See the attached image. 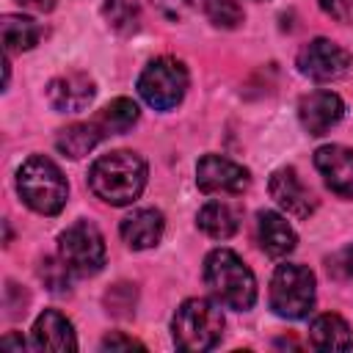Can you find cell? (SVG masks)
<instances>
[{"label":"cell","mask_w":353,"mask_h":353,"mask_svg":"<svg viewBox=\"0 0 353 353\" xmlns=\"http://www.w3.org/2000/svg\"><path fill=\"white\" fill-rule=\"evenodd\" d=\"M146 185V163L141 154L130 149H116L94 160L88 171V188L97 199L124 207L132 204Z\"/></svg>","instance_id":"6da1fadb"},{"label":"cell","mask_w":353,"mask_h":353,"mask_svg":"<svg viewBox=\"0 0 353 353\" xmlns=\"http://www.w3.org/2000/svg\"><path fill=\"white\" fill-rule=\"evenodd\" d=\"M204 284L226 309L245 312L256 301V279L251 268L229 248H215L204 259Z\"/></svg>","instance_id":"7a4b0ae2"},{"label":"cell","mask_w":353,"mask_h":353,"mask_svg":"<svg viewBox=\"0 0 353 353\" xmlns=\"http://www.w3.org/2000/svg\"><path fill=\"white\" fill-rule=\"evenodd\" d=\"M17 190H19L22 201L41 215H58L66 204V196H69L66 176L44 154H33L19 165Z\"/></svg>","instance_id":"3957f363"},{"label":"cell","mask_w":353,"mask_h":353,"mask_svg":"<svg viewBox=\"0 0 353 353\" xmlns=\"http://www.w3.org/2000/svg\"><path fill=\"white\" fill-rule=\"evenodd\" d=\"M171 331H174V342L179 350L201 353L221 342L223 314L207 298H188L171 320Z\"/></svg>","instance_id":"277c9868"},{"label":"cell","mask_w":353,"mask_h":353,"mask_svg":"<svg viewBox=\"0 0 353 353\" xmlns=\"http://www.w3.org/2000/svg\"><path fill=\"white\" fill-rule=\"evenodd\" d=\"M314 306V273L303 265H279L270 279V309L279 317L301 320Z\"/></svg>","instance_id":"5b68a950"},{"label":"cell","mask_w":353,"mask_h":353,"mask_svg":"<svg viewBox=\"0 0 353 353\" xmlns=\"http://www.w3.org/2000/svg\"><path fill=\"white\" fill-rule=\"evenodd\" d=\"M188 91V69L176 58H154L138 77V94L154 110H171Z\"/></svg>","instance_id":"8992f818"},{"label":"cell","mask_w":353,"mask_h":353,"mask_svg":"<svg viewBox=\"0 0 353 353\" xmlns=\"http://www.w3.org/2000/svg\"><path fill=\"white\" fill-rule=\"evenodd\" d=\"M58 254L74 276H94L105 265V240L88 221H77L58 234Z\"/></svg>","instance_id":"52a82bcc"},{"label":"cell","mask_w":353,"mask_h":353,"mask_svg":"<svg viewBox=\"0 0 353 353\" xmlns=\"http://www.w3.org/2000/svg\"><path fill=\"white\" fill-rule=\"evenodd\" d=\"M347 66L350 52L331 39H314L298 52V69L312 80H336L347 72Z\"/></svg>","instance_id":"ba28073f"},{"label":"cell","mask_w":353,"mask_h":353,"mask_svg":"<svg viewBox=\"0 0 353 353\" xmlns=\"http://www.w3.org/2000/svg\"><path fill=\"white\" fill-rule=\"evenodd\" d=\"M248 182V171L221 154H204L196 165V185L201 193H243Z\"/></svg>","instance_id":"9c48e42d"},{"label":"cell","mask_w":353,"mask_h":353,"mask_svg":"<svg viewBox=\"0 0 353 353\" xmlns=\"http://www.w3.org/2000/svg\"><path fill=\"white\" fill-rule=\"evenodd\" d=\"M268 190H270V199L292 218H309L317 207L312 190L301 182V176L295 174V168H279L273 171L270 182H268Z\"/></svg>","instance_id":"30bf717a"},{"label":"cell","mask_w":353,"mask_h":353,"mask_svg":"<svg viewBox=\"0 0 353 353\" xmlns=\"http://www.w3.org/2000/svg\"><path fill=\"white\" fill-rule=\"evenodd\" d=\"M345 116V102L334 91H312L298 102V119L309 135H325Z\"/></svg>","instance_id":"8fae6325"},{"label":"cell","mask_w":353,"mask_h":353,"mask_svg":"<svg viewBox=\"0 0 353 353\" xmlns=\"http://www.w3.org/2000/svg\"><path fill=\"white\" fill-rule=\"evenodd\" d=\"M314 165L323 174L331 193L342 199H353V149L328 143L314 152Z\"/></svg>","instance_id":"7c38bea8"},{"label":"cell","mask_w":353,"mask_h":353,"mask_svg":"<svg viewBox=\"0 0 353 353\" xmlns=\"http://www.w3.org/2000/svg\"><path fill=\"white\" fill-rule=\"evenodd\" d=\"M97 94V85L94 80L85 74V72H69V74H61L55 80H50L47 85V102L61 110V113H80L91 105Z\"/></svg>","instance_id":"4fadbf2b"},{"label":"cell","mask_w":353,"mask_h":353,"mask_svg":"<svg viewBox=\"0 0 353 353\" xmlns=\"http://www.w3.org/2000/svg\"><path fill=\"white\" fill-rule=\"evenodd\" d=\"M163 229H165V221H163V212L154 210V207H143V210H135L130 212L119 232H121V240L132 248V251H143V248H152L160 243L163 237Z\"/></svg>","instance_id":"5bb4252c"},{"label":"cell","mask_w":353,"mask_h":353,"mask_svg":"<svg viewBox=\"0 0 353 353\" xmlns=\"http://www.w3.org/2000/svg\"><path fill=\"white\" fill-rule=\"evenodd\" d=\"M33 347H39V350H55V353L77 350V339H74L72 323L61 312H55V309L41 312L36 317V323H33Z\"/></svg>","instance_id":"9a60e30c"},{"label":"cell","mask_w":353,"mask_h":353,"mask_svg":"<svg viewBox=\"0 0 353 353\" xmlns=\"http://www.w3.org/2000/svg\"><path fill=\"white\" fill-rule=\"evenodd\" d=\"M256 234H259L262 251L270 256H287L298 243L292 226L273 210H262L256 215Z\"/></svg>","instance_id":"2e32d148"},{"label":"cell","mask_w":353,"mask_h":353,"mask_svg":"<svg viewBox=\"0 0 353 353\" xmlns=\"http://www.w3.org/2000/svg\"><path fill=\"white\" fill-rule=\"evenodd\" d=\"M309 339L317 350H350L353 347V334L350 325L339 314H320L309 325Z\"/></svg>","instance_id":"e0dca14e"},{"label":"cell","mask_w":353,"mask_h":353,"mask_svg":"<svg viewBox=\"0 0 353 353\" xmlns=\"http://www.w3.org/2000/svg\"><path fill=\"white\" fill-rule=\"evenodd\" d=\"M196 223H199V229H201L204 234H210V237H215V240H226V237H232V234L237 232L240 215H237V210L229 207L226 201H207V204L199 210Z\"/></svg>","instance_id":"ac0fdd59"},{"label":"cell","mask_w":353,"mask_h":353,"mask_svg":"<svg viewBox=\"0 0 353 353\" xmlns=\"http://www.w3.org/2000/svg\"><path fill=\"white\" fill-rule=\"evenodd\" d=\"M102 138H105V135H102V130H99L94 121H80V124L63 127V130L58 132V138H55V146H58L61 154L77 160V157L88 154Z\"/></svg>","instance_id":"d6986e66"},{"label":"cell","mask_w":353,"mask_h":353,"mask_svg":"<svg viewBox=\"0 0 353 353\" xmlns=\"http://www.w3.org/2000/svg\"><path fill=\"white\" fill-rule=\"evenodd\" d=\"M0 30H3V47L8 55L36 47V41L41 36V28L30 17H19V14H6L0 22Z\"/></svg>","instance_id":"ffe728a7"},{"label":"cell","mask_w":353,"mask_h":353,"mask_svg":"<svg viewBox=\"0 0 353 353\" xmlns=\"http://www.w3.org/2000/svg\"><path fill=\"white\" fill-rule=\"evenodd\" d=\"M135 121H138V105H135L132 99H127V97L113 99L110 105H105V108L94 116V124L102 130V135L127 132Z\"/></svg>","instance_id":"44dd1931"},{"label":"cell","mask_w":353,"mask_h":353,"mask_svg":"<svg viewBox=\"0 0 353 353\" xmlns=\"http://www.w3.org/2000/svg\"><path fill=\"white\" fill-rule=\"evenodd\" d=\"M102 14H105L108 25H110L116 33L130 36V33L138 30V22H141V3H138V0H105Z\"/></svg>","instance_id":"7402d4cb"},{"label":"cell","mask_w":353,"mask_h":353,"mask_svg":"<svg viewBox=\"0 0 353 353\" xmlns=\"http://www.w3.org/2000/svg\"><path fill=\"white\" fill-rule=\"evenodd\" d=\"M204 14L215 28H237L243 22V6L240 0H204Z\"/></svg>","instance_id":"603a6c76"},{"label":"cell","mask_w":353,"mask_h":353,"mask_svg":"<svg viewBox=\"0 0 353 353\" xmlns=\"http://www.w3.org/2000/svg\"><path fill=\"white\" fill-rule=\"evenodd\" d=\"M72 273H74V270H72L63 259H52V256H47V259L41 262V268H39L41 281H44L52 292H66L69 284H72Z\"/></svg>","instance_id":"cb8c5ba5"},{"label":"cell","mask_w":353,"mask_h":353,"mask_svg":"<svg viewBox=\"0 0 353 353\" xmlns=\"http://www.w3.org/2000/svg\"><path fill=\"white\" fill-rule=\"evenodd\" d=\"M105 303H108V312H113L119 317H127V314H132V306H135V290L130 284H127V290H124V284H116L105 295Z\"/></svg>","instance_id":"d4e9b609"},{"label":"cell","mask_w":353,"mask_h":353,"mask_svg":"<svg viewBox=\"0 0 353 353\" xmlns=\"http://www.w3.org/2000/svg\"><path fill=\"white\" fill-rule=\"evenodd\" d=\"M152 3H154V8H157L165 19H171V22L185 19L188 11L193 8V0H152Z\"/></svg>","instance_id":"484cf974"},{"label":"cell","mask_w":353,"mask_h":353,"mask_svg":"<svg viewBox=\"0 0 353 353\" xmlns=\"http://www.w3.org/2000/svg\"><path fill=\"white\" fill-rule=\"evenodd\" d=\"M320 8L336 19V22H350V0H317Z\"/></svg>","instance_id":"4316f807"},{"label":"cell","mask_w":353,"mask_h":353,"mask_svg":"<svg viewBox=\"0 0 353 353\" xmlns=\"http://www.w3.org/2000/svg\"><path fill=\"white\" fill-rule=\"evenodd\" d=\"M102 347H105V350H119V347H138V350H143L141 342H135V339H130V336H121V334H108V336L102 339Z\"/></svg>","instance_id":"83f0119b"},{"label":"cell","mask_w":353,"mask_h":353,"mask_svg":"<svg viewBox=\"0 0 353 353\" xmlns=\"http://www.w3.org/2000/svg\"><path fill=\"white\" fill-rule=\"evenodd\" d=\"M336 262L342 265V270H345V276H353V243H350L347 248H342V251H339V256H336Z\"/></svg>","instance_id":"f1b7e54d"},{"label":"cell","mask_w":353,"mask_h":353,"mask_svg":"<svg viewBox=\"0 0 353 353\" xmlns=\"http://www.w3.org/2000/svg\"><path fill=\"white\" fill-rule=\"evenodd\" d=\"M19 3L28 6V8H33V11H52L58 0H19Z\"/></svg>","instance_id":"f546056e"},{"label":"cell","mask_w":353,"mask_h":353,"mask_svg":"<svg viewBox=\"0 0 353 353\" xmlns=\"http://www.w3.org/2000/svg\"><path fill=\"white\" fill-rule=\"evenodd\" d=\"M0 345H3V347H19V350H22V345H25V342H22V339H14V336H6Z\"/></svg>","instance_id":"4dcf8cb0"}]
</instances>
